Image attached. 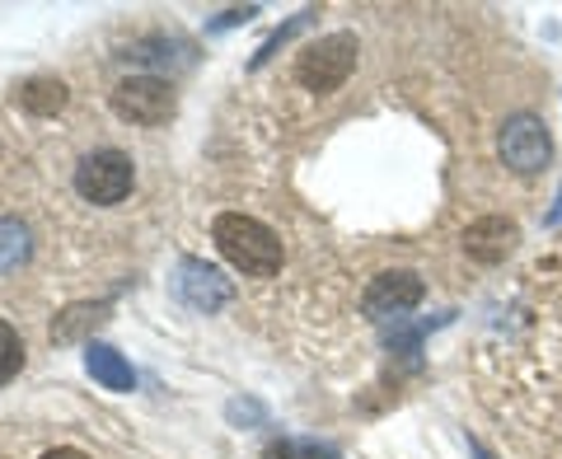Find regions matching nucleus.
Instances as JSON below:
<instances>
[{"label":"nucleus","mask_w":562,"mask_h":459,"mask_svg":"<svg viewBox=\"0 0 562 459\" xmlns=\"http://www.w3.org/2000/svg\"><path fill=\"white\" fill-rule=\"evenodd\" d=\"M211 239H216L221 258L244 277H277L281 272V239L262 221L244 216V211H225V216H216Z\"/></svg>","instance_id":"obj_1"},{"label":"nucleus","mask_w":562,"mask_h":459,"mask_svg":"<svg viewBox=\"0 0 562 459\" xmlns=\"http://www.w3.org/2000/svg\"><path fill=\"white\" fill-rule=\"evenodd\" d=\"M357 33H328V38L310 43L301 57H295V80L314 94H333L342 90L347 76L357 70Z\"/></svg>","instance_id":"obj_2"},{"label":"nucleus","mask_w":562,"mask_h":459,"mask_svg":"<svg viewBox=\"0 0 562 459\" xmlns=\"http://www.w3.org/2000/svg\"><path fill=\"white\" fill-rule=\"evenodd\" d=\"M113 113L136 122V127H165L179 113V94L160 76H127L113 90Z\"/></svg>","instance_id":"obj_3"},{"label":"nucleus","mask_w":562,"mask_h":459,"mask_svg":"<svg viewBox=\"0 0 562 459\" xmlns=\"http://www.w3.org/2000/svg\"><path fill=\"white\" fill-rule=\"evenodd\" d=\"M136 169L122 150H94L76 165V192L94 206H117L132 192Z\"/></svg>","instance_id":"obj_4"},{"label":"nucleus","mask_w":562,"mask_h":459,"mask_svg":"<svg viewBox=\"0 0 562 459\" xmlns=\"http://www.w3.org/2000/svg\"><path fill=\"white\" fill-rule=\"evenodd\" d=\"M497 155L506 169L516 173H539L543 165L553 160V141L549 127L535 117V113H516L502 122V136H497Z\"/></svg>","instance_id":"obj_5"},{"label":"nucleus","mask_w":562,"mask_h":459,"mask_svg":"<svg viewBox=\"0 0 562 459\" xmlns=\"http://www.w3.org/2000/svg\"><path fill=\"white\" fill-rule=\"evenodd\" d=\"M422 295H427V287H422V277L408 272V268H398V272H380L371 287H366L361 295V310H366V320H403L408 310L422 305Z\"/></svg>","instance_id":"obj_6"},{"label":"nucleus","mask_w":562,"mask_h":459,"mask_svg":"<svg viewBox=\"0 0 562 459\" xmlns=\"http://www.w3.org/2000/svg\"><path fill=\"white\" fill-rule=\"evenodd\" d=\"M173 295H179L192 314H216L221 305H231V300H235V281L221 277L202 258H183L179 277H173Z\"/></svg>","instance_id":"obj_7"},{"label":"nucleus","mask_w":562,"mask_h":459,"mask_svg":"<svg viewBox=\"0 0 562 459\" xmlns=\"http://www.w3.org/2000/svg\"><path fill=\"white\" fill-rule=\"evenodd\" d=\"M516 239H520V229H516V221H506V216H483V221H473L464 229V249H469V258H479V262H502L506 254L516 249Z\"/></svg>","instance_id":"obj_8"},{"label":"nucleus","mask_w":562,"mask_h":459,"mask_svg":"<svg viewBox=\"0 0 562 459\" xmlns=\"http://www.w3.org/2000/svg\"><path fill=\"white\" fill-rule=\"evenodd\" d=\"M85 370H90L103 390H113V394H132L136 390L132 361L122 357L117 347H109V343H90V347H85Z\"/></svg>","instance_id":"obj_9"},{"label":"nucleus","mask_w":562,"mask_h":459,"mask_svg":"<svg viewBox=\"0 0 562 459\" xmlns=\"http://www.w3.org/2000/svg\"><path fill=\"white\" fill-rule=\"evenodd\" d=\"M109 324V305H94V300H80V305H66L57 320H52V343H80L90 328Z\"/></svg>","instance_id":"obj_10"},{"label":"nucleus","mask_w":562,"mask_h":459,"mask_svg":"<svg viewBox=\"0 0 562 459\" xmlns=\"http://www.w3.org/2000/svg\"><path fill=\"white\" fill-rule=\"evenodd\" d=\"M14 99H20V109L33 113V117H57L66 109L70 90H66L57 76H33V80L20 85V94H14Z\"/></svg>","instance_id":"obj_11"},{"label":"nucleus","mask_w":562,"mask_h":459,"mask_svg":"<svg viewBox=\"0 0 562 459\" xmlns=\"http://www.w3.org/2000/svg\"><path fill=\"white\" fill-rule=\"evenodd\" d=\"M29 258V229L20 221H0V277Z\"/></svg>","instance_id":"obj_12"},{"label":"nucleus","mask_w":562,"mask_h":459,"mask_svg":"<svg viewBox=\"0 0 562 459\" xmlns=\"http://www.w3.org/2000/svg\"><path fill=\"white\" fill-rule=\"evenodd\" d=\"M262 459H338V450L319 446V440H272Z\"/></svg>","instance_id":"obj_13"},{"label":"nucleus","mask_w":562,"mask_h":459,"mask_svg":"<svg viewBox=\"0 0 562 459\" xmlns=\"http://www.w3.org/2000/svg\"><path fill=\"white\" fill-rule=\"evenodd\" d=\"M24 370V343L5 320H0V384H10Z\"/></svg>","instance_id":"obj_14"},{"label":"nucleus","mask_w":562,"mask_h":459,"mask_svg":"<svg viewBox=\"0 0 562 459\" xmlns=\"http://www.w3.org/2000/svg\"><path fill=\"white\" fill-rule=\"evenodd\" d=\"M314 14H319V10H301V14H295V20H291V24H281V29L272 33V38H268V43H262V47L254 52V66H268V61L277 57V52H281V43H291V38H295V33H301V29H305V24L314 20Z\"/></svg>","instance_id":"obj_15"},{"label":"nucleus","mask_w":562,"mask_h":459,"mask_svg":"<svg viewBox=\"0 0 562 459\" xmlns=\"http://www.w3.org/2000/svg\"><path fill=\"white\" fill-rule=\"evenodd\" d=\"M254 14H258V5H235V10H225V14H221V20L211 24V29H235V24H249Z\"/></svg>","instance_id":"obj_16"},{"label":"nucleus","mask_w":562,"mask_h":459,"mask_svg":"<svg viewBox=\"0 0 562 459\" xmlns=\"http://www.w3.org/2000/svg\"><path fill=\"white\" fill-rule=\"evenodd\" d=\"M225 413H231V422H262V408H258V403H244V399H235Z\"/></svg>","instance_id":"obj_17"},{"label":"nucleus","mask_w":562,"mask_h":459,"mask_svg":"<svg viewBox=\"0 0 562 459\" xmlns=\"http://www.w3.org/2000/svg\"><path fill=\"white\" fill-rule=\"evenodd\" d=\"M43 459H90L85 450H76V446H57V450H47Z\"/></svg>","instance_id":"obj_18"},{"label":"nucleus","mask_w":562,"mask_h":459,"mask_svg":"<svg viewBox=\"0 0 562 459\" xmlns=\"http://www.w3.org/2000/svg\"><path fill=\"white\" fill-rule=\"evenodd\" d=\"M469 450H473V455H479V459H492V455H487V450L479 446V440H469Z\"/></svg>","instance_id":"obj_19"}]
</instances>
